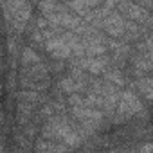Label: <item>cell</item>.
Here are the masks:
<instances>
[{
  "label": "cell",
  "instance_id": "7",
  "mask_svg": "<svg viewBox=\"0 0 153 153\" xmlns=\"http://www.w3.org/2000/svg\"><path fill=\"white\" fill-rule=\"evenodd\" d=\"M83 85H85V83L76 81L74 78H65V79H61V81H59L61 90H63V92H67V94H70V96H74V94H78L79 90H83Z\"/></svg>",
  "mask_w": 153,
  "mask_h": 153
},
{
  "label": "cell",
  "instance_id": "4",
  "mask_svg": "<svg viewBox=\"0 0 153 153\" xmlns=\"http://www.w3.org/2000/svg\"><path fill=\"white\" fill-rule=\"evenodd\" d=\"M117 7L123 9L124 15H126L128 18L135 20V22H140V24L149 22V11L142 9L139 4H128V2H123V4H117Z\"/></svg>",
  "mask_w": 153,
  "mask_h": 153
},
{
  "label": "cell",
  "instance_id": "12",
  "mask_svg": "<svg viewBox=\"0 0 153 153\" xmlns=\"http://www.w3.org/2000/svg\"><path fill=\"white\" fill-rule=\"evenodd\" d=\"M151 151H153V144H149V142H148V144H144V146L140 148V151H139V153H151Z\"/></svg>",
  "mask_w": 153,
  "mask_h": 153
},
{
  "label": "cell",
  "instance_id": "5",
  "mask_svg": "<svg viewBox=\"0 0 153 153\" xmlns=\"http://www.w3.org/2000/svg\"><path fill=\"white\" fill-rule=\"evenodd\" d=\"M79 68L87 70V72H92V74H99V72H105V59L101 58H79L78 61H74Z\"/></svg>",
  "mask_w": 153,
  "mask_h": 153
},
{
  "label": "cell",
  "instance_id": "3",
  "mask_svg": "<svg viewBox=\"0 0 153 153\" xmlns=\"http://www.w3.org/2000/svg\"><path fill=\"white\" fill-rule=\"evenodd\" d=\"M72 115L81 124L83 123H101L103 121V112H99L96 108H88V106H74Z\"/></svg>",
  "mask_w": 153,
  "mask_h": 153
},
{
  "label": "cell",
  "instance_id": "13",
  "mask_svg": "<svg viewBox=\"0 0 153 153\" xmlns=\"http://www.w3.org/2000/svg\"><path fill=\"white\" fill-rule=\"evenodd\" d=\"M151 29H153V20H151Z\"/></svg>",
  "mask_w": 153,
  "mask_h": 153
},
{
  "label": "cell",
  "instance_id": "1",
  "mask_svg": "<svg viewBox=\"0 0 153 153\" xmlns=\"http://www.w3.org/2000/svg\"><path fill=\"white\" fill-rule=\"evenodd\" d=\"M103 27H105V31H106L110 36H115V38H119V36H123V34L126 33V22H124L123 16H121L119 13H115V11H112V13L105 18Z\"/></svg>",
  "mask_w": 153,
  "mask_h": 153
},
{
  "label": "cell",
  "instance_id": "2",
  "mask_svg": "<svg viewBox=\"0 0 153 153\" xmlns=\"http://www.w3.org/2000/svg\"><path fill=\"white\" fill-rule=\"evenodd\" d=\"M45 47H47V51H49L54 58H58V59H63V58L72 56V49H70V45L63 40L61 34L51 38V40H47V42H45Z\"/></svg>",
  "mask_w": 153,
  "mask_h": 153
},
{
  "label": "cell",
  "instance_id": "11",
  "mask_svg": "<svg viewBox=\"0 0 153 153\" xmlns=\"http://www.w3.org/2000/svg\"><path fill=\"white\" fill-rule=\"evenodd\" d=\"M137 87H139V90L144 94V97H146L148 101H153V88H151V87H148L142 79H139V81H137Z\"/></svg>",
  "mask_w": 153,
  "mask_h": 153
},
{
  "label": "cell",
  "instance_id": "8",
  "mask_svg": "<svg viewBox=\"0 0 153 153\" xmlns=\"http://www.w3.org/2000/svg\"><path fill=\"white\" fill-rule=\"evenodd\" d=\"M22 63H24V65H40L42 59H40L38 52H34L31 47H25V49L22 51Z\"/></svg>",
  "mask_w": 153,
  "mask_h": 153
},
{
  "label": "cell",
  "instance_id": "6",
  "mask_svg": "<svg viewBox=\"0 0 153 153\" xmlns=\"http://www.w3.org/2000/svg\"><path fill=\"white\" fill-rule=\"evenodd\" d=\"M67 146L65 142H56V140H47V139H40L36 142V153H65Z\"/></svg>",
  "mask_w": 153,
  "mask_h": 153
},
{
  "label": "cell",
  "instance_id": "10",
  "mask_svg": "<svg viewBox=\"0 0 153 153\" xmlns=\"http://www.w3.org/2000/svg\"><path fill=\"white\" fill-rule=\"evenodd\" d=\"M105 78H106V81L108 83H115V85H123L124 83V78H123V76H121V72L119 70H110V72H105Z\"/></svg>",
  "mask_w": 153,
  "mask_h": 153
},
{
  "label": "cell",
  "instance_id": "9",
  "mask_svg": "<svg viewBox=\"0 0 153 153\" xmlns=\"http://www.w3.org/2000/svg\"><path fill=\"white\" fill-rule=\"evenodd\" d=\"M85 45V54L87 56H101L105 52L103 43H83Z\"/></svg>",
  "mask_w": 153,
  "mask_h": 153
}]
</instances>
